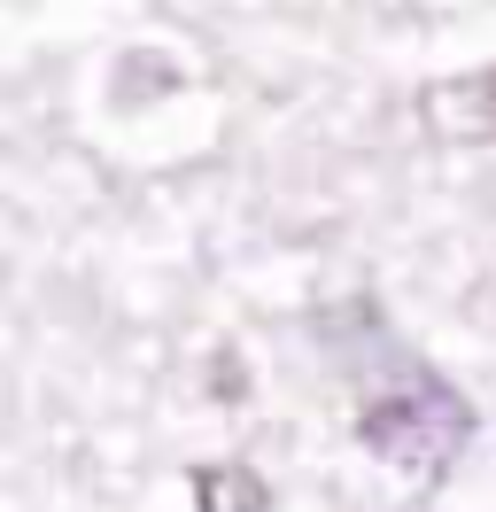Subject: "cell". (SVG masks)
Returning a JSON list of instances; mask_svg holds the SVG:
<instances>
[{
  "instance_id": "obj_3",
  "label": "cell",
  "mask_w": 496,
  "mask_h": 512,
  "mask_svg": "<svg viewBox=\"0 0 496 512\" xmlns=\"http://www.w3.org/2000/svg\"><path fill=\"white\" fill-rule=\"evenodd\" d=\"M194 512H272V489L248 466H194Z\"/></svg>"
},
{
  "instance_id": "obj_1",
  "label": "cell",
  "mask_w": 496,
  "mask_h": 512,
  "mask_svg": "<svg viewBox=\"0 0 496 512\" xmlns=\"http://www.w3.org/2000/svg\"><path fill=\"white\" fill-rule=\"evenodd\" d=\"M465 435H473L465 396L450 381H427V373H411L403 388L372 396L365 412H357V443H365L372 458L411 466V474H442V466L465 450Z\"/></svg>"
},
{
  "instance_id": "obj_2",
  "label": "cell",
  "mask_w": 496,
  "mask_h": 512,
  "mask_svg": "<svg viewBox=\"0 0 496 512\" xmlns=\"http://www.w3.org/2000/svg\"><path fill=\"white\" fill-rule=\"evenodd\" d=\"M419 117L450 140H496V70H465L419 94Z\"/></svg>"
}]
</instances>
